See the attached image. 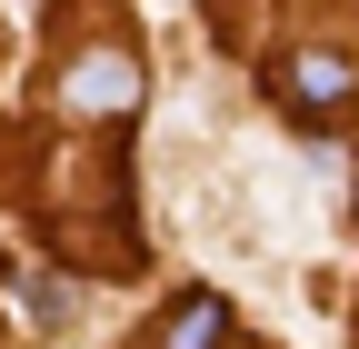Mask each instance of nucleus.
I'll return each instance as SVG.
<instances>
[{
	"label": "nucleus",
	"instance_id": "1",
	"mask_svg": "<svg viewBox=\"0 0 359 349\" xmlns=\"http://www.w3.org/2000/svg\"><path fill=\"white\" fill-rule=\"evenodd\" d=\"M349 90H359V70H349L339 50H299V60H280V100H290L299 120H339Z\"/></svg>",
	"mask_w": 359,
	"mask_h": 349
},
{
	"label": "nucleus",
	"instance_id": "3",
	"mask_svg": "<svg viewBox=\"0 0 359 349\" xmlns=\"http://www.w3.org/2000/svg\"><path fill=\"white\" fill-rule=\"evenodd\" d=\"M230 339V299L219 289H180L170 320H160V349H219Z\"/></svg>",
	"mask_w": 359,
	"mask_h": 349
},
{
	"label": "nucleus",
	"instance_id": "2",
	"mask_svg": "<svg viewBox=\"0 0 359 349\" xmlns=\"http://www.w3.org/2000/svg\"><path fill=\"white\" fill-rule=\"evenodd\" d=\"M130 100H140V60H130V50H80L70 60V110L130 120Z\"/></svg>",
	"mask_w": 359,
	"mask_h": 349
}]
</instances>
